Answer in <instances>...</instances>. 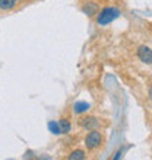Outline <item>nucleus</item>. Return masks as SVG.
Returning <instances> with one entry per match:
<instances>
[{
	"mask_svg": "<svg viewBox=\"0 0 152 160\" xmlns=\"http://www.w3.org/2000/svg\"><path fill=\"white\" fill-rule=\"evenodd\" d=\"M48 128H50V131H51V132H54V134H60V132H62V128H60L59 122L50 121V122H48Z\"/></svg>",
	"mask_w": 152,
	"mask_h": 160,
	"instance_id": "1a4fd4ad",
	"label": "nucleus"
},
{
	"mask_svg": "<svg viewBox=\"0 0 152 160\" xmlns=\"http://www.w3.org/2000/svg\"><path fill=\"white\" fill-rule=\"evenodd\" d=\"M91 106H89L88 102H84V101H78L73 103V112L75 114H82V112H86Z\"/></svg>",
	"mask_w": 152,
	"mask_h": 160,
	"instance_id": "423d86ee",
	"label": "nucleus"
},
{
	"mask_svg": "<svg viewBox=\"0 0 152 160\" xmlns=\"http://www.w3.org/2000/svg\"><path fill=\"white\" fill-rule=\"evenodd\" d=\"M60 128H62V132H69L70 131V122L68 119H60Z\"/></svg>",
	"mask_w": 152,
	"mask_h": 160,
	"instance_id": "9d476101",
	"label": "nucleus"
},
{
	"mask_svg": "<svg viewBox=\"0 0 152 160\" xmlns=\"http://www.w3.org/2000/svg\"><path fill=\"white\" fill-rule=\"evenodd\" d=\"M138 57L142 63L145 64H152V50L146 45H140L138 48Z\"/></svg>",
	"mask_w": 152,
	"mask_h": 160,
	"instance_id": "7ed1b4c3",
	"label": "nucleus"
},
{
	"mask_svg": "<svg viewBox=\"0 0 152 160\" xmlns=\"http://www.w3.org/2000/svg\"><path fill=\"white\" fill-rule=\"evenodd\" d=\"M82 12L85 15H88V16H94V15L98 13V4L95 2H86L82 6Z\"/></svg>",
	"mask_w": 152,
	"mask_h": 160,
	"instance_id": "39448f33",
	"label": "nucleus"
},
{
	"mask_svg": "<svg viewBox=\"0 0 152 160\" xmlns=\"http://www.w3.org/2000/svg\"><path fill=\"white\" fill-rule=\"evenodd\" d=\"M102 143V134L97 130H91L86 137H85V146L88 147V150H95L101 146Z\"/></svg>",
	"mask_w": 152,
	"mask_h": 160,
	"instance_id": "f03ea898",
	"label": "nucleus"
},
{
	"mask_svg": "<svg viewBox=\"0 0 152 160\" xmlns=\"http://www.w3.org/2000/svg\"><path fill=\"white\" fill-rule=\"evenodd\" d=\"M18 0H0V9L2 10H10L16 6Z\"/></svg>",
	"mask_w": 152,
	"mask_h": 160,
	"instance_id": "0eeeda50",
	"label": "nucleus"
},
{
	"mask_svg": "<svg viewBox=\"0 0 152 160\" xmlns=\"http://www.w3.org/2000/svg\"><path fill=\"white\" fill-rule=\"evenodd\" d=\"M149 98H151V101H152V84L149 86Z\"/></svg>",
	"mask_w": 152,
	"mask_h": 160,
	"instance_id": "9b49d317",
	"label": "nucleus"
},
{
	"mask_svg": "<svg viewBox=\"0 0 152 160\" xmlns=\"http://www.w3.org/2000/svg\"><path fill=\"white\" fill-rule=\"evenodd\" d=\"M85 159V152L82 150H75L69 154V160H84Z\"/></svg>",
	"mask_w": 152,
	"mask_h": 160,
	"instance_id": "6e6552de",
	"label": "nucleus"
},
{
	"mask_svg": "<svg viewBox=\"0 0 152 160\" xmlns=\"http://www.w3.org/2000/svg\"><path fill=\"white\" fill-rule=\"evenodd\" d=\"M118 15H120L118 9H116V8H104L101 12L98 13L97 23L98 25H101V26L108 25V23H111V22H113Z\"/></svg>",
	"mask_w": 152,
	"mask_h": 160,
	"instance_id": "f257e3e1",
	"label": "nucleus"
},
{
	"mask_svg": "<svg viewBox=\"0 0 152 160\" xmlns=\"http://www.w3.org/2000/svg\"><path fill=\"white\" fill-rule=\"evenodd\" d=\"M79 125L85 130H97L100 127V122L95 117H82L79 119Z\"/></svg>",
	"mask_w": 152,
	"mask_h": 160,
	"instance_id": "20e7f679",
	"label": "nucleus"
}]
</instances>
